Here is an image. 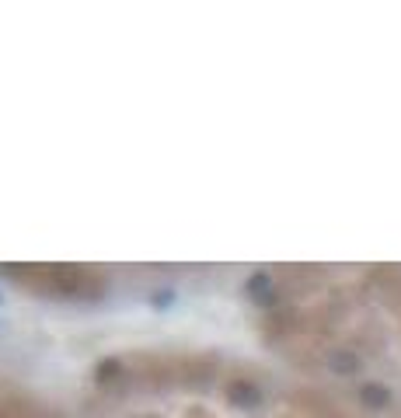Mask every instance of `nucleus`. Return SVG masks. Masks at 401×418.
Returning a JSON list of instances; mask_svg holds the SVG:
<instances>
[{
  "instance_id": "f257e3e1",
  "label": "nucleus",
  "mask_w": 401,
  "mask_h": 418,
  "mask_svg": "<svg viewBox=\"0 0 401 418\" xmlns=\"http://www.w3.org/2000/svg\"><path fill=\"white\" fill-rule=\"evenodd\" d=\"M359 397H363L366 408H387V404H391V390L380 387V383H366V387L359 390Z\"/></svg>"
},
{
  "instance_id": "f03ea898",
  "label": "nucleus",
  "mask_w": 401,
  "mask_h": 418,
  "mask_svg": "<svg viewBox=\"0 0 401 418\" xmlns=\"http://www.w3.org/2000/svg\"><path fill=\"white\" fill-rule=\"evenodd\" d=\"M332 369H335V373H342V376H349V373H356V369H359V359H356L349 349H338V352L332 356Z\"/></svg>"
}]
</instances>
